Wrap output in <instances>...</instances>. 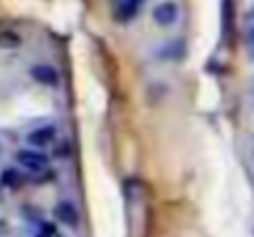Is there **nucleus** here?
I'll return each instance as SVG.
<instances>
[{"label":"nucleus","mask_w":254,"mask_h":237,"mask_svg":"<svg viewBox=\"0 0 254 237\" xmlns=\"http://www.w3.org/2000/svg\"><path fill=\"white\" fill-rule=\"evenodd\" d=\"M20 213H22V215H27V223L42 225V215H40V210H37V208H32V205H22V208H20Z\"/></svg>","instance_id":"obj_9"},{"label":"nucleus","mask_w":254,"mask_h":237,"mask_svg":"<svg viewBox=\"0 0 254 237\" xmlns=\"http://www.w3.org/2000/svg\"><path fill=\"white\" fill-rule=\"evenodd\" d=\"M151 17L158 27H173L180 20V7H178L175 0H161L158 5H153Z\"/></svg>","instance_id":"obj_3"},{"label":"nucleus","mask_w":254,"mask_h":237,"mask_svg":"<svg viewBox=\"0 0 254 237\" xmlns=\"http://www.w3.org/2000/svg\"><path fill=\"white\" fill-rule=\"evenodd\" d=\"M30 79L40 86H47V89H55L60 86V70L55 65H47V62H40V65H32L30 67Z\"/></svg>","instance_id":"obj_5"},{"label":"nucleus","mask_w":254,"mask_h":237,"mask_svg":"<svg viewBox=\"0 0 254 237\" xmlns=\"http://www.w3.org/2000/svg\"><path fill=\"white\" fill-rule=\"evenodd\" d=\"M69 154H72V149H69V144H67V146H60V149H57V156H60V158L64 156V160L69 158Z\"/></svg>","instance_id":"obj_11"},{"label":"nucleus","mask_w":254,"mask_h":237,"mask_svg":"<svg viewBox=\"0 0 254 237\" xmlns=\"http://www.w3.org/2000/svg\"><path fill=\"white\" fill-rule=\"evenodd\" d=\"M250 50H252V55H254V27L250 30Z\"/></svg>","instance_id":"obj_12"},{"label":"nucleus","mask_w":254,"mask_h":237,"mask_svg":"<svg viewBox=\"0 0 254 237\" xmlns=\"http://www.w3.org/2000/svg\"><path fill=\"white\" fill-rule=\"evenodd\" d=\"M57 126L55 124H42V126H37V129H32L30 134H27V144H30V149H40V151H45V149H50V146H55L57 144Z\"/></svg>","instance_id":"obj_4"},{"label":"nucleus","mask_w":254,"mask_h":237,"mask_svg":"<svg viewBox=\"0 0 254 237\" xmlns=\"http://www.w3.org/2000/svg\"><path fill=\"white\" fill-rule=\"evenodd\" d=\"M15 163L25 173H35V175H42V173L50 170V158L40 149H20V151H15Z\"/></svg>","instance_id":"obj_1"},{"label":"nucleus","mask_w":254,"mask_h":237,"mask_svg":"<svg viewBox=\"0 0 254 237\" xmlns=\"http://www.w3.org/2000/svg\"><path fill=\"white\" fill-rule=\"evenodd\" d=\"M0 47L2 50H17L22 47V35L17 30H0Z\"/></svg>","instance_id":"obj_8"},{"label":"nucleus","mask_w":254,"mask_h":237,"mask_svg":"<svg viewBox=\"0 0 254 237\" xmlns=\"http://www.w3.org/2000/svg\"><path fill=\"white\" fill-rule=\"evenodd\" d=\"M146 0H114V20L119 25H128L141 10Z\"/></svg>","instance_id":"obj_6"},{"label":"nucleus","mask_w":254,"mask_h":237,"mask_svg":"<svg viewBox=\"0 0 254 237\" xmlns=\"http://www.w3.org/2000/svg\"><path fill=\"white\" fill-rule=\"evenodd\" d=\"M2 198H5V193H2V188H0V205H2Z\"/></svg>","instance_id":"obj_14"},{"label":"nucleus","mask_w":254,"mask_h":237,"mask_svg":"<svg viewBox=\"0 0 254 237\" xmlns=\"http://www.w3.org/2000/svg\"><path fill=\"white\" fill-rule=\"evenodd\" d=\"M52 218H55L60 225L74 230V228H79V218H82V215H79V208L74 205V200L64 198V200H60V203L52 208Z\"/></svg>","instance_id":"obj_2"},{"label":"nucleus","mask_w":254,"mask_h":237,"mask_svg":"<svg viewBox=\"0 0 254 237\" xmlns=\"http://www.w3.org/2000/svg\"><path fill=\"white\" fill-rule=\"evenodd\" d=\"M0 233H7V223H2V220H0Z\"/></svg>","instance_id":"obj_13"},{"label":"nucleus","mask_w":254,"mask_h":237,"mask_svg":"<svg viewBox=\"0 0 254 237\" xmlns=\"http://www.w3.org/2000/svg\"><path fill=\"white\" fill-rule=\"evenodd\" d=\"M25 183V173L20 168H0V188L2 190H17Z\"/></svg>","instance_id":"obj_7"},{"label":"nucleus","mask_w":254,"mask_h":237,"mask_svg":"<svg viewBox=\"0 0 254 237\" xmlns=\"http://www.w3.org/2000/svg\"><path fill=\"white\" fill-rule=\"evenodd\" d=\"M35 237H57V230H55V225L42 223V225L37 228V235H35Z\"/></svg>","instance_id":"obj_10"},{"label":"nucleus","mask_w":254,"mask_h":237,"mask_svg":"<svg viewBox=\"0 0 254 237\" xmlns=\"http://www.w3.org/2000/svg\"><path fill=\"white\" fill-rule=\"evenodd\" d=\"M0 156H2V144H0Z\"/></svg>","instance_id":"obj_15"}]
</instances>
